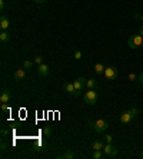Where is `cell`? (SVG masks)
Wrapping results in <instances>:
<instances>
[{"label": "cell", "mask_w": 143, "mask_h": 159, "mask_svg": "<svg viewBox=\"0 0 143 159\" xmlns=\"http://www.w3.org/2000/svg\"><path fill=\"white\" fill-rule=\"evenodd\" d=\"M89 126H92V129L94 130V132H105V130H107L109 129V122L107 121H105V119H99V121H96V122H90L89 123Z\"/></svg>", "instance_id": "obj_1"}, {"label": "cell", "mask_w": 143, "mask_h": 159, "mask_svg": "<svg viewBox=\"0 0 143 159\" xmlns=\"http://www.w3.org/2000/svg\"><path fill=\"white\" fill-rule=\"evenodd\" d=\"M83 99H85L86 105H94V103H97V101H99V95L94 89H89V90L85 93Z\"/></svg>", "instance_id": "obj_2"}, {"label": "cell", "mask_w": 143, "mask_h": 159, "mask_svg": "<svg viewBox=\"0 0 143 159\" xmlns=\"http://www.w3.org/2000/svg\"><path fill=\"white\" fill-rule=\"evenodd\" d=\"M142 43H143V36L142 34H132L129 40H127V46L130 49H137V47H142Z\"/></svg>", "instance_id": "obj_3"}, {"label": "cell", "mask_w": 143, "mask_h": 159, "mask_svg": "<svg viewBox=\"0 0 143 159\" xmlns=\"http://www.w3.org/2000/svg\"><path fill=\"white\" fill-rule=\"evenodd\" d=\"M103 152H105L106 158H116L119 149H117V146H113L112 143H106V145L103 146Z\"/></svg>", "instance_id": "obj_4"}, {"label": "cell", "mask_w": 143, "mask_h": 159, "mask_svg": "<svg viewBox=\"0 0 143 159\" xmlns=\"http://www.w3.org/2000/svg\"><path fill=\"white\" fill-rule=\"evenodd\" d=\"M105 78H106L107 80H114L116 78H117V69L114 66H109V67H106L105 69Z\"/></svg>", "instance_id": "obj_5"}, {"label": "cell", "mask_w": 143, "mask_h": 159, "mask_svg": "<svg viewBox=\"0 0 143 159\" xmlns=\"http://www.w3.org/2000/svg\"><path fill=\"white\" fill-rule=\"evenodd\" d=\"M63 89H65L66 92L69 93L70 96H73V97H77L80 96V93L76 92V89H74V85L73 82H67V83H65V86H63Z\"/></svg>", "instance_id": "obj_6"}, {"label": "cell", "mask_w": 143, "mask_h": 159, "mask_svg": "<svg viewBox=\"0 0 143 159\" xmlns=\"http://www.w3.org/2000/svg\"><path fill=\"white\" fill-rule=\"evenodd\" d=\"M86 82H87V79H85V78H77V79L73 82L74 85V89H76V92L82 93V90L86 88Z\"/></svg>", "instance_id": "obj_7"}, {"label": "cell", "mask_w": 143, "mask_h": 159, "mask_svg": "<svg viewBox=\"0 0 143 159\" xmlns=\"http://www.w3.org/2000/svg\"><path fill=\"white\" fill-rule=\"evenodd\" d=\"M37 73H39L40 76H43V78L49 76V73H50L49 66H47L46 63H42V65H39V66H37Z\"/></svg>", "instance_id": "obj_8"}, {"label": "cell", "mask_w": 143, "mask_h": 159, "mask_svg": "<svg viewBox=\"0 0 143 159\" xmlns=\"http://www.w3.org/2000/svg\"><path fill=\"white\" fill-rule=\"evenodd\" d=\"M10 101H12V92L7 90V89H4L2 92V95H0V102L2 103H9Z\"/></svg>", "instance_id": "obj_9"}, {"label": "cell", "mask_w": 143, "mask_h": 159, "mask_svg": "<svg viewBox=\"0 0 143 159\" xmlns=\"http://www.w3.org/2000/svg\"><path fill=\"white\" fill-rule=\"evenodd\" d=\"M13 78H14V80H23L26 78V69L25 67L17 69V70L13 73Z\"/></svg>", "instance_id": "obj_10"}, {"label": "cell", "mask_w": 143, "mask_h": 159, "mask_svg": "<svg viewBox=\"0 0 143 159\" xmlns=\"http://www.w3.org/2000/svg\"><path fill=\"white\" fill-rule=\"evenodd\" d=\"M132 119H133V116L130 115V112H129V110H126V112H123L122 115H120V122H122L123 125H126V123H130Z\"/></svg>", "instance_id": "obj_11"}, {"label": "cell", "mask_w": 143, "mask_h": 159, "mask_svg": "<svg viewBox=\"0 0 143 159\" xmlns=\"http://www.w3.org/2000/svg\"><path fill=\"white\" fill-rule=\"evenodd\" d=\"M103 146H105V143L102 141H97V139L92 141V149L93 151H103Z\"/></svg>", "instance_id": "obj_12"}, {"label": "cell", "mask_w": 143, "mask_h": 159, "mask_svg": "<svg viewBox=\"0 0 143 159\" xmlns=\"http://www.w3.org/2000/svg\"><path fill=\"white\" fill-rule=\"evenodd\" d=\"M9 26H10L9 19L4 16V14H2V17H0V27H2V30H7Z\"/></svg>", "instance_id": "obj_13"}, {"label": "cell", "mask_w": 143, "mask_h": 159, "mask_svg": "<svg viewBox=\"0 0 143 159\" xmlns=\"http://www.w3.org/2000/svg\"><path fill=\"white\" fill-rule=\"evenodd\" d=\"M74 158V153L73 151H70V149H67V151H65L62 155L57 156V159H73Z\"/></svg>", "instance_id": "obj_14"}, {"label": "cell", "mask_w": 143, "mask_h": 159, "mask_svg": "<svg viewBox=\"0 0 143 159\" xmlns=\"http://www.w3.org/2000/svg\"><path fill=\"white\" fill-rule=\"evenodd\" d=\"M93 69H94V73H96V75H102V73H105V69H106V67H105L103 63H96Z\"/></svg>", "instance_id": "obj_15"}, {"label": "cell", "mask_w": 143, "mask_h": 159, "mask_svg": "<svg viewBox=\"0 0 143 159\" xmlns=\"http://www.w3.org/2000/svg\"><path fill=\"white\" fill-rule=\"evenodd\" d=\"M10 40V34L6 32V30H2V33H0V42L2 43H7Z\"/></svg>", "instance_id": "obj_16"}, {"label": "cell", "mask_w": 143, "mask_h": 159, "mask_svg": "<svg viewBox=\"0 0 143 159\" xmlns=\"http://www.w3.org/2000/svg\"><path fill=\"white\" fill-rule=\"evenodd\" d=\"M96 86H97V80L96 79H89L86 82V88L87 89H96Z\"/></svg>", "instance_id": "obj_17"}, {"label": "cell", "mask_w": 143, "mask_h": 159, "mask_svg": "<svg viewBox=\"0 0 143 159\" xmlns=\"http://www.w3.org/2000/svg\"><path fill=\"white\" fill-rule=\"evenodd\" d=\"M92 158L93 159H102V158H106V155H105V152L103 151H94Z\"/></svg>", "instance_id": "obj_18"}, {"label": "cell", "mask_w": 143, "mask_h": 159, "mask_svg": "<svg viewBox=\"0 0 143 159\" xmlns=\"http://www.w3.org/2000/svg\"><path fill=\"white\" fill-rule=\"evenodd\" d=\"M52 133H53V130H52V128H50V126H45V128H43V135H45L46 138H50V136H52Z\"/></svg>", "instance_id": "obj_19"}, {"label": "cell", "mask_w": 143, "mask_h": 159, "mask_svg": "<svg viewBox=\"0 0 143 159\" xmlns=\"http://www.w3.org/2000/svg\"><path fill=\"white\" fill-rule=\"evenodd\" d=\"M33 62L36 63L37 66H39V65H42V63H43V58H42L40 54H37L36 58H34V60H33Z\"/></svg>", "instance_id": "obj_20"}, {"label": "cell", "mask_w": 143, "mask_h": 159, "mask_svg": "<svg viewBox=\"0 0 143 159\" xmlns=\"http://www.w3.org/2000/svg\"><path fill=\"white\" fill-rule=\"evenodd\" d=\"M129 112H130V115L133 117H136V116H137V113H139V110H137L136 108H130V109H129Z\"/></svg>", "instance_id": "obj_21"}, {"label": "cell", "mask_w": 143, "mask_h": 159, "mask_svg": "<svg viewBox=\"0 0 143 159\" xmlns=\"http://www.w3.org/2000/svg\"><path fill=\"white\" fill-rule=\"evenodd\" d=\"M73 58L76 59V60H79V59H82V52H80V50H74Z\"/></svg>", "instance_id": "obj_22"}, {"label": "cell", "mask_w": 143, "mask_h": 159, "mask_svg": "<svg viewBox=\"0 0 143 159\" xmlns=\"http://www.w3.org/2000/svg\"><path fill=\"white\" fill-rule=\"evenodd\" d=\"M34 62H30V60H25V62H23V67H25V69H29V67H32V65Z\"/></svg>", "instance_id": "obj_23"}, {"label": "cell", "mask_w": 143, "mask_h": 159, "mask_svg": "<svg viewBox=\"0 0 143 159\" xmlns=\"http://www.w3.org/2000/svg\"><path fill=\"white\" fill-rule=\"evenodd\" d=\"M105 142H106V143H112V142H113V136H112V135H106V136H105Z\"/></svg>", "instance_id": "obj_24"}, {"label": "cell", "mask_w": 143, "mask_h": 159, "mask_svg": "<svg viewBox=\"0 0 143 159\" xmlns=\"http://www.w3.org/2000/svg\"><path fill=\"white\" fill-rule=\"evenodd\" d=\"M127 78H129V80H133V82H135V80H137V75H135V73H129V76H127Z\"/></svg>", "instance_id": "obj_25"}, {"label": "cell", "mask_w": 143, "mask_h": 159, "mask_svg": "<svg viewBox=\"0 0 143 159\" xmlns=\"http://www.w3.org/2000/svg\"><path fill=\"white\" fill-rule=\"evenodd\" d=\"M137 82H139L140 85H143V72L140 73V75H137Z\"/></svg>", "instance_id": "obj_26"}, {"label": "cell", "mask_w": 143, "mask_h": 159, "mask_svg": "<svg viewBox=\"0 0 143 159\" xmlns=\"http://www.w3.org/2000/svg\"><path fill=\"white\" fill-rule=\"evenodd\" d=\"M2 110H3V112H7V110H9L7 103H2Z\"/></svg>", "instance_id": "obj_27"}, {"label": "cell", "mask_w": 143, "mask_h": 159, "mask_svg": "<svg viewBox=\"0 0 143 159\" xmlns=\"http://www.w3.org/2000/svg\"><path fill=\"white\" fill-rule=\"evenodd\" d=\"M0 148H2V152H6V149H7V145L4 142H2V145H0Z\"/></svg>", "instance_id": "obj_28"}, {"label": "cell", "mask_w": 143, "mask_h": 159, "mask_svg": "<svg viewBox=\"0 0 143 159\" xmlns=\"http://www.w3.org/2000/svg\"><path fill=\"white\" fill-rule=\"evenodd\" d=\"M7 133H9V130H7V129H2V136H6Z\"/></svg>", "instance_id": "obj_29"}, {"label": "cell", "mask_w": 143, "mask_h": 159, "mask_svg": "<svg viewBox=\"0 0 143 159\" xmlns=\"http://www.w3.org/2000/svg\"><path fill=\"white\" fill-rule=\"evenodd\" d=\"M4 6H6V4H4V0H0V9H2V10L4 9Z\"/></svg>", "instance_id": "obj_30"}, {"label": "cell", "mask_w": 143, "mask_h": 159, "mask_svg": "<svg viewBox=\"0 0 143 159\" xmlns=\"http://www.w3.org/2000/svg\"><path fill=\"white\" fill-rule=\"evenodd\" d=\"M34 3H39V4H42V3H46V0H33Z\"/></svg>", "instance_id": "obj_31"}, {"label": "cell", "mask_w": 143, "mask_h": 159, "mask_svg": "<svg viewBox=\"0 0 143 159\" xmlns=\"http://www.w3.org/2000/svg\"><path fill=\"white\" fill-rule=\"evenodd\" d=\"M142 17V14L140 13H135V19H140Z\"/></svg>", "instance_id": "obj_32"}, {"label": "cell", "mask_w": 143, "mask_h": 159, "mask_svg": "<svg viewBox=\"0 0 143 159\" xmlns=\"http://www.w3.org/2000/svg\"><path fill=\"white\" fill-rule=\"evenodd\" d=\"M139 34H142V36H143V25L139 27Z\"/></svg>", "instance_id": "obj_33"}, {"label": "cell", "mask_w": 143, "mask_h": 159, "mask_svg": "<svg viewBox=\"0 0 143 159\" xmlns=\"http://www.w3.org/2000/svg\"><path fill=\"white\" fill-rule=\"evenodd\" d=\"M140 158H143V151H142V152H140Z\"/></svg>", "instance_id": "obj_34"}, {"label": "cell", "mask_w": 143, "mask_h": 159, "mask_svg": "<svg viewBox=\"0 0 143 159\" xmlns=\"http://www.w3.org/2000/svg\"><path fill=\"white\" fill-rule=\"evenodd\" d=\"M140 20H142V22H143V14H142V17H140Z\"/></svg>", "instance_id": "obj_35"}, {"label": "cell", "mask_w": 143, "mask_h": 159, "mask_svg": "<svg viewBox=\"0 0 143 159\" xmlns=\"http://www.w3.org/2000/svg\"><path fill=\"white\" fill-rule=\"evenodd\" d=\"M142 49H143V43H142Z\"/></svg>", "instance_id": "obj_36"}, {"label": "cell", "mask_w": 143, "mask_h": 159, "mask_svg": "<svg viewBox=\"0 0 143 159\" xmlns=\"http://www.w3.org/2000/svg\"><path fill=\"white\" fill-rule=\"evenodd\" d=\"M142 136H143V132H142Z\"/></svg>", "instance_id": "obj_37"}]
</instances>
